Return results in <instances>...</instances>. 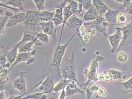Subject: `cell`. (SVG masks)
<instances>
[{"instance_id": "6da1fadb", "label": "cell", "mask_w": 132, "mask_h": 99, "mask_svg": "<svg viewBox=\"0 0 132 99\" xmlns=\"http://www.w3.org/2000/svg\"><path fill=\"white\" fill-rule=\"evenodd\" d=\"M54 15V10L44 11L27 10L26 19L23 23L25 30L35 31L40 23L52 21Z\"/></svg>"}, {"instance_id": "7a4b0ae2", "label": "cell", "mask_w": 132, "mask_h": 99, "mask_svg": "<svg viewBox=\"0 0 132 99\" xmlns=\"http://www.w3.org/2000/svg\"><path fill=\"white\" fill-rule=\"evenodd\" d=\"M95 55L93 60H92L88 69L87 71V80L85 84L83 86V88L85 89L89 85L92 83L97 82V75L99 74V67L100 62L104 61V57L100 55L99 53Z\"/></svg>"}, {"instance_id": "3957f363", "label": "cell", "mask_w": 132, "mask_h": 99, "mask_svg": "<svg viewBox=\"0 0 132 99\" xmlns=\"http://www.w3.org/2000/svg\"><path fill=\"white\" fill-rule=\"evenodd\" d=\"M76 36L77 35L74 33V35L69 39V40L65 44L57 45L55 51H54L52 61L51 63L50 64V67H54L57 69L60 74H61V62L63 57H64L65 55L66 49H67L69 44L70 43V42L73 40Z\"/></svg>"}, {"instance_id": "277c9868", "label": "cell", "mask_w": 132, "mask_h": 99, "mask_svg": "<svg viewBox=\"0 0 132 99\" xmlns=\"http://www.w3.org/2000/svg\"><path fill=\"white\" fill-rule=\"evenodd\" d=\"M61 74L62 76V78L69 81H75L77 82L82 88V86H81V84L79 83L77 79V67L74 52L72 53L71 58L67 67L61 69Z\"/></svg>"}, {"instance_id": "5b68a950", "label": "cell", "mask_w": 132, "mask_h": 99, "mask_svg": "<svg viewBox=\"0 0 132 99\" xmlns=\"http://www.w3.org/2000/svg\"><path fill=\"white\" fill-rule=\"evenodd\" d=\"M54 87V74L51 73L49 74L47 77L43 80H42L39 83L36 84L30 90L31 91L34 89L37 88L38 92H46L51 93L53 92V88Z\"/></svg>"}, {"instance_id": "8992f818", "label": "cell", "mask_w": 132, "mask_h": 99, "mask_svg": "<svg viewBox=\"0 0 132 99\" xmlns=\"http://www.w3.org/2000/svg\"><path fill=\"white\" fill-rule=\"evenodd\" d=\"M36 55L37 52L36 50H33L30 52L19 53L15 61L11 65L9 70L10 71L16 65H18L22 62H26L27 65L33 64L35 62V57L36 56Z\"/></svg>"}, {"instance_id": "52a82bcc", "label": "cell", "mask_w": 132, "mask_h": 99, "mask_svg": "<svg viewBox=\"0 0 132 99\" xmlns=\"http://www.w3.org/2000/svg\"><path fill=\"white\" fill-rule=\"evenodd\" d=\"M87 23L88 26L91 27V28H95L97 32H101L106 37L108 36L107 30L110 24L106 21L104 16H100L95 21H92L91 23L87 22Z\"/></svg>"}, {"instance_id": "ba28073f", "label": "cell", "mask_w": 132, "mask_h": 99, "mask_svg": "<svg viewBox=\"0 0 132 99\" xmlns=\"http://www.w3.org/2000/svg\"><path fill=\"white\" fill-rule=\"evenodd\" d=\"M114 28L116 30L115 33L107 36L111 47V52L112 54H114L116 52L117 49L122 41L123 39L122 31L117 27H114Z\"/></svg>"}, {"instance_id": "9c48e42d", "label": "cell", "mask_w": 132, "mask_h": 99, "mask_svg": "<svg viewBox=\"0 0 132 99\" xmlns=\"http://www.w3.org/2000/svg\"><path fill=\"white\" fill-rule=\"evenodd\" d=\"M84 20L78 18L77 15H73L69 19L66 25L70 28V29L74 32V34L78 36L79 38L82 39V37L80 34V28H81L82 25L84 23Z\"/></svg>"}, {"instance_id": "30bf717a", "label": "cell", "mask_w": 132, "mask_h": 99, "mask_svg": "<svg viewBox=\"0 0 132 99\" xmlns=\"http://www.w3.org/2000/svg\"><path fill=\"white\" fill-rule=\"evenodd\" d=\"M25 71L20 72L19 76L14 79L13 83V87L16 90H18L21 94L28 92L27 91L26 82L25 79Z\"/></svg>"}, {"instance_id": "8fae6325", "label": "cell", "mask_w": 132, "mask_h": 99, "mask_svg": "<svg viewBox=\"0 0 132 99\" xmlns=\"http://www.w3.org/2000/svg\"><path fill=\"white\" fill-rule=\"evenodd\" d=\"M77 84L78 83L75 81H70L68 84L65 89L67 97H71L76 94H81L82 95L86 94L85 90L81 89V88L78 86Z\"/></svg>"}, {"instance_id": "7c38bea8", "label": "cell", "mask_w": 132, "mask_h": 99, "mask_svg": "<svg viewBox=\"0 0 132 99\" xmlns=\"http://www.w3.org/2000/svg\"><path fill=\"white\" fill-rule=\"evenodd\" d=\"M38 25L41 27L43 32L55 39L56 38L57 28L55 27V25L52 21L41 22Z\"/></svg>"}, {"instance_id": "4fadbf2b", "label": "cell", "mask_w": 132, "mask_h": 99, "mask_svg": "<svg viewBox=\"0 0 132 99\" xmlns=\"http://www.w3.org/2000/svg\"><path fill=\"white\" fill-rule=\"evenodd\" d=\"M26 15L27 10L15 14L13 16L9 19L6 27H11L15 26L16 24L21 23H23L26 19Z\"/></svg>"}, {"instance_id": "5bb4252c", "label": "cell", "mask_w": 132, "mask_h": 99, "mask_svg": "<svg viewBox=\"0 0 132 99\" xmlns=\"http://www.w3.org/2000/svg\"><path fill=\"white\" fill-rule=\"evenodd\" d=\"M125 7L122 6L120 7L117 10H112L110 8H109L107 12L104 15V18L109 23H110V25L114 27V24H116L117 22V16L118 15V14L121 13V11L122 10V8Z\"/></svg>"}, {"instance_id": "9a60e30c", "label": "cell", "mask_w": 132, "mask_h": 99, "mask_svg": "<svg viewBox=\"0 0 132 99\" xmlns=\"http://www.w3.org/2000/svg\"><path fill=\"white\" fill-rule=\"evenodd\" d=\"M64 8V7L60 6H57L54 10V15L52 21L53 22L56 28L59 25L63 24V23H64V15H63Z\"/></svg>"}, {"instance_id": "2e32d148", "label": "cell", "mask_w": 132, "mask_h": 99, "mask_svg": "<svg viewBox=\"0 0 132 99\" xmlns=\"http://www.w3.org/2000/svg\"><path fill=\"white\" fill-rule=\"evenodd\" d=\"M36 33L37 32H36L35 31L25 30L21 40L15 45L18 48L19 45L25 43V42H28L35 40L36 39Z\"/></svg>"}, {"instance_id": "e0dca14e", "label": "cell", "mask_w": 132, "mask_h": 99, "mask_svg": "<svg viewBox=\"0 0 132 99\" xmlns=\"http://www.w3.org/2000/svg\"><path fill=\"white\" fill-rule=\"evenodd\" d=\"M34 45H36V46H39V45H43V44L42 42L39 41L38 38H36L35 40L28 42H25V43L19 45L18 47L19 53L31 52V51L33 50L32 47Z\"/></svg>"}, {"instance_id": "ac0fdd59", "label": "cell", "mask_w": 132, "mask_h": 99, "mask_svg": "<svg viewBox=\"0 0 132 99\" xmlns=\"http://www.w3.org/2000/svg\"><path fill=\"white\" fill-rule=\"evenodd\" d=\"M100 16L94 6L90 9L86 11L83 16V20L85 22H92L99 18Z\"/></svg>"}, {"instance_id": "d6986e66", "label": "cell", "mask_w": 132, "mask_h": 99, "mask_svg": "<svg viewBox=\"0 0 132 99\" xmlns=\"http://www.w3.org/2000/svg\"><path fill=\"white\" fill-rule=\"evenodd\" d=\"M122 31L123 39L122 42L128 40V39L132 38V19L130 23L126 24L123 27H117Z\"/></svg>"}, {"instance_id": "ffe728a7", "label": "cell", "mask_w": 132, "mask_h": 99, "mask_svg": "<svg viewBox=\"0 0 132 99\" xmlns=\"http://www.w3.org/2000/svg\"><path fill=\"white\" fill-rule=\"evenodd\" d=\"M93 6L95 7L100 16H103L109 7L102 0H92Z\"/></svg>"}, {"instance_id": "44dd1931", "label": "cell", "mask_w": 132, "mask_h": 99, "mask_svg": "<svg viewBox=\"0 0 132 99\" xmlns=\"http://www.w3.org/2000/svg\"><path fill=\"white\" fill-rule=\"evenodd\" d=\"M18 48L14 45V47L10 50L5 53L6 57L7 63L10 64L11 65H12L14 63L17 58V56L18 55Z\"/></svg>"}, {"instance_id": "7402d4cb", "label": "cell", "mask_w": 132, "mask_h": 99, "mask_svg": "<svg viewBox=\"0 0 132 99\" xmlns=\"http://www.w3.org/2000/svg\"><path fill=\"white\" fill-rule=\"evenodd\" d=\"M100 86L97 83V82H94L85 89L86 91L87 99H91L94 93H97L99 89Z\"/></svg>"}, {"instance_id": "603a6c76", "label": "cell", "mask_w": 132, "mask_h": 99, "mask_svg": "<svg viewBox=\"0 0 132 99\" xmlns=\"http://www.w3.org/2000/svg\"><path fill=\"white\" fill-rule=\"evenodd\" d=\"M70 82V81L67 80V79L62 78L61 80H60L56 84L54 85L53 92L55 93L61 92L62 91L65 89V87H67L68 84Z\"/></svg>"}, {"instance_id": "cb8c5ba5", "label": "cell", "mask_w": 132, "mask_h": 99, "mask_svg": "<svg viewBox=\"0 0 132 99\" xmlns=\"http://www.w3.org/2000/svg\"><path fill=\"white\" fill-rule=\"evenodd\" d=\"M117 86L121 88L122 90L125 91L127 92L132 91V76L127 80L122 82H117Z\"/></svg>"}, {"instance_id": "d4e9b609", "label": "cell", "mask_w": 132, "mask_h": 99, "mask_svg": "<svg viewBox=\"0 0 132 99\" xmlns=\"http://www.w3.org/2000/svg\"><path fill=\"white\" fill-rule=\"evenodd\" d=\"M24 1V0H7L5 3V4L9 6H11L14 8H18V9L22 11H26V10H24L23 8Z\"/></svg>"}, {"instance_id": "484cf974", "label": "cell", "mask_w": 132, "mask_h": 99, "mask_svg": "<svg viewBox=\"0 0 132 99\" xmlns=\"http://www.w3.org/2000/svg\"><path fill=\"white\" fill-rule=\"evenodd\" d=\"M48 93L46 92H36L33 94L27 95L22 99H48Z\"/></svg>"}, {"instance_id": "4316f807", "label": "cell", "mask_w": 132, "mask_h": 99, "mask_svg": "<svg viewBox=\"0 0 132 99\" xmlns=\"http://www.w3.org/2000/svg\"><path fill=\"white\" fill-rule=\"evenodd\" d=\"M108 71L110 73L113 78V80H121V79H124L125 77V74L124 72L118 70L110 69L108 70Z\"/></svg>"}, {"instance_id": "83f0119b", "label": "cell", "mask_w": 132, "mask_h": 99, "mask_svg": "<svg viewBox=\"0 0 132 99\" xmlns=\"http://www.w3.org/2000/svg\"><path fill=\"white\" fill-rule=\"evenodd\" d=\"M9 70L7 69L1 70L0 73V81H1V88L9 80Z\"/></svg>"}, {"instance_id": "f1b7e54d", "label": "cell", "mask_w": 132, "mask_h": 99, "mask_svg": "<svg viewBox=\"0 0 132 99\" xmlns=\"http://www.w3.org/2000/svg\"><path fill=\"white\" fill-rule=\"evenodd\" d=\"M9 19V18L5 15H1L0 16V33H1V35H2L4 33L5 28L6 26Z\"/></svg>"}, {"instance_id": "f546056e", "label": "cell", "mask_w": 132, "mask_h": 99, "mask_svg": "<svg viewBox=\"0 0 132 99\" xmlns=\"http://www.w3.org/2000/svg\"><path fill=\"white\" fill-rule=\"evenodd\" d=\"M117 59L120 63H125L126 62H127L128 59V56L127 53L124 51H120L117 55Z\"/></svg>"}, {"instance_id": "4dcf8cb0", "label": "cell", "mask_w": 132, "mask_h": 99, "mask_svg": "<svg viewBox=\"0 0 132 99\" xmlns=\"http://www.w3.org/2000/svg\"><path fill=\"white\" fill-rule=\"evenodd\" d=\"M36 38L43 44H48L49 42L48 35L44 32H37Z\"/></svg>"}, {"instance_id": "1f68e13d", "label": "cell", "mask_w": 132, "mask_h": 99, "mask_svg": "<svg viewBox=\"0 0 132 99\" xmlns=\"http://www.w3.org/2000/svg\"><path fill=\"white\" fill-rule=\"evenodd\" d=\"M128 16L124 13H120L117 16V22L121 25H125L127 23Z\"/></svg>"}, {"instance_id": "d6a6232c", "label": "cell", "mask_w": 132, "mask_h": 99, "mask_svg": "<svg viewBox=\"0 0 132 99\" xmlns=\"http://www.w3.org/2000/svg\"><path fill=\"white\" fill-rule=\"evenodd\" d=\"M35 3L37 10L38 11L45 10L44 4L46 0H32Z\"/></svg>"}, {"instance_id": "836d02e7", "label": "cell", "mask_w": 132, "mask_h": 99, "mask_svg": "<svg viewBox=\"0 0 132 99\" xmlns=\"http://www.w3.org/2000/svg\"><path fill=\"white\" fill-rule=\"evenodd\" d=\"M83 6L84 10L87 11L93 6V4L92 0H81Z\"/></svg>"}, {"instance_id": "e575fe53", "label": "cell", "mask_w": 132, "mask_h": 99, "mask_svg": "<svg viewBox=\"0 0 132 99\" xmlns=\"http://www.w3.org/2000/svg\"><path fill=\"white\" fill-rule=\"evenodd\" d=\"M7 63V59L5 53L2 54L1 55V57H0V69L2 70L5 69Z\"/></svg>"}, {"instance_id": "d590c367", "label": "cell", "mask_w": 132, "mask_h": 99, "mask_svg": "<svg viewBox=\"0 0 132 99\" xmlns=\"http://www.w3.org/2000/svg\"><path fill=\"white\" fill-rule=\"evenodd\" d=\"M14 12H10V11L6 9V8L4 7H1V15H5L10 18L14 15Z\"/></svg>"}, {"instance_id": "8d00e7d4", "label": "cell", "mask_w": 132, "mask_h": 99, "mask_svg": "<svg viewBox=\"0 0 132 99\" xmlns=\"http://www.w3.org/2000/svg\"><path fill=\"white\" fill-rule=\"evenodd\" d=\"M88 30V26L87 24V22H84V23L82 25V26L80 28V34H81V37L85 35V34L87 33V32Z\"/></svg>"}, {"instance_id": "74e56055", "label": "cell", "mask_w": 132, "mask_h": 99, "mask_svg": "<svg viewBox=\"0 0 132 99\" xmlns=\"http://www.w3.org/2000/svg\"><path fill=\"white\" fill-rule=\"evenodd\" d=\"M97 93L99 96H102V97H105V96H107L108 95V92L107 91V90L105 89V88L101 86H100V88Z\"/></svg>"}, {"instance_id": "f35d334b", "label": "cell", "mask_w": 132, "mask_h": 99, "mask_svg": "<svg viewBox=\"0 0 132 99\" xmlns=\"http://www.w3.org/2000/svg\"><path fill=\"white\" fill-rule=\"evenodd\" d=\"M90 36H91L89 35L88 33H86V34H85V35L82 36V39H81L82 43L84 44H86L88 43L89 41H90Z\"/></svg>"}, {"instance_id": "ab89813d", "label": "cell", "mask_w": 132, "mask_h": 99, "mask_svg": "<svg viewBox=\"0 0 132 99\" xmlns=\"http://www.w3.org/2000/svg\"><path fill=\"white\" fill-rule=\"evenodd\" d=\"M105 82H111L113 80V78L110 72L107 71L105 72Z\"/></svg>"}, {"instance_id": "60d3db41", "label": "cell", "mask_w": 132, "mask_h": 99, "mask_svg": "<svg viewBox=\"0 0 132 99\" xmlns=\"http://www.w3.org/2000/svg\"><path fill=\"white\" fill-rule=\"evenodd\" d=\"M30 91H28V92L27 93H22V94H21L20 95L18 96H14V95H10V97H9L7 99H22L24 97V96L27 95V93L29 92Z\"/></svg>"}, {"instance_id": "b9f144b4", "label": "cell", "mask_w": 132, "mask_h": 99, "mask_svg": "<svg viewBox=\"0 0 132 99\" xmlns=\"http://www.w3.org/2000/svg\"><path fill=\"white\" fill-rule=\"evenodd\" d=\"M105 80V74L100 73L97 75V81L103 82Z\"/></svg>"}, {"instance_id": "7bdbcfd3", "label": "cell", "mask_w": 132, "mask_h": 99, "mask_svg": "<svg viewBox=\"0 0 132 99\" xmlns=\"http://www.w3.org/2000/svg\"><path fill=\"white\" fill-rule=\"evenodd\" d=\"M87 32H88V33L91 36H94L95 35L97 31H96V30L95 29V28H90V29L88 30Z\"/></svg>"}, {"instance_id": "ee69618b", "label": "cell", "mask_w": 132, "mask_h": 99, "mask_svg": "<svg viewBox=\"0 0 132 99\" xmlns=\"http://www.w3.org/2000/svg\"><path fill=\"white\" fill-rule=\"evenodd\" d=\"M125 12L129 14H130V15H132V0L131 1V3H130V5L128 7L126 8Z\"/></svg>"}, {"instance_id": "f6af8a7d", "label": "cell", "mask_w": 132, "mask_h": 99, "mask_svg": "<svg viewBox=\"0 0 132 99\" xmlns=\"http://www.w3.org/2000/svg\"><path fill=\"white\" fill-rule=\"evenodd\" d=\"M67 96H66V93H65V91L64 89L60 93V95H59V97L58 99H65Z\"/></svg>"}, {"instance_id": "bcb514c9", "label": "cell", "mask_w": 132, "mask_h": 99, "mask_svg": "<svg viewBox=\"0 0 132 99\" xmlns=\"http://www.w3.org/2000/svg\"><path fill=\"white\" fill-rule=\"evenodd\" d=\"M131 0H124V4H123V6L125 8L128 7L130 5Z\"/></svg>"}, {"instance_id": "7dc6e473", "label": "cell", "mask_w": 132, "mask_h": 99, "mask_svg": "<svg viewBox=\"0 0 132 99\" xmlns=\"http://www.w3.org/2000/svg\"><path fill=\"white\" fill-rule=\"evenodd\" d=\"M0 99H6L4 92L2 89H1V92H0Z\"/></svg>"}, {"instance_id": "c3c4849f", "label": "cell", "mask_w": 132, "mask_h": 99, "mask_svg": "<svg viewBox=\"0 0 132 99\" xmlns=\"http://www.w3.org/2000/svg\"><path fill=\"white\" fill-rule=\"evenodd\" d=\"M114 1H116L117 2L121 3V4H124V0H114Z\"/></svg>"}]
</instances>
